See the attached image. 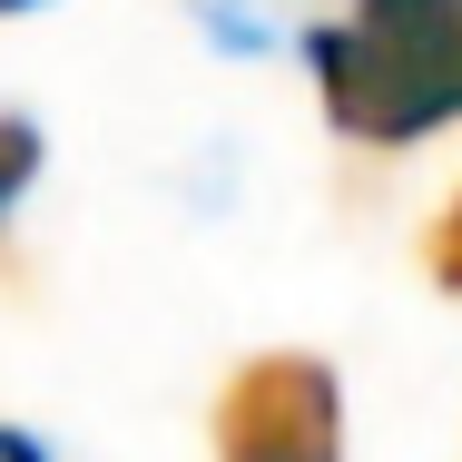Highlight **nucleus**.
Here are the masks:
<instances>
[{"label": "nucleus", "mask_w": 462, "mask_h": 462, "mask_svg": "<svg viewBox=\"0 0 462 462\" xmlns=\"http://www.w3.org/2000/svg\"><path fill=\"white\" fill-rule=\"evenodd\" d=\"M207 433L217 462H345V383L315 355H256L226 374Z\"/></svg>", "instance_id": "f257e3e1"}, {"label": "nucleus", "mask_w": 462, "mask_h": 462, "mask_svg": "<svg viewBox=\"0 0 462 462\" xmlns=\"http://www.w3.org/2000/svg\"><path fill=\"white\" fill-rule=\"evenodd\" d=\"M305 60H315L325 118H335L345 138H365V148H413V138L443 128V108L393 69V50L374 40L365 20H325V30H305Z\"/></svg>", "instance_id": "f03ea898"}, {"label": "nucleus", "mask_w": 462, "mask_h": 462, "mask_svg": "<svg viewBox=\"0 0 462 462\" xmlns=\"http://www.w3.org/2000/svg\"><path fill=\"white\" fill-rule=\"evenodd\" d=\"M355 20L393 50V69L443 118H462V0H355Z\"/></svg>", "instance_id": "7ed1b4c3"}, {"label": "nucleus", "mask_w": 462, "mask_h": 462, "mask_svg": "<svg viewBox=\"0 0 462 462\" xmlns=\"http://www.w3.org/2000/svg\"><path fill=\"white\" fill-rule=\"evenodd\" d=\"M40 158H50V148H40V128H30V118H0V217H10L20 197H30Z\"/></svg>", "instance_id": "20e7f679"}, {"label": "nucleus", "mask_w": 462, "mask_h": 462, "mask_svg": "<svg viewBox=\"0 0 462 462\" xmlns=\"http://www.w3.org/2000/svg\"><path fill=\"white\" fill-rule=\"evenodd\" d=\"M423 276L443 285V295H462V197L433 217V226H423Z\"/></svg>", "instance_id": "39448f33"}, {"label": "nucleus", "mask_w": 462, "mask_h": 462, "mask_svg": "<svg viewBox=\"0 0 462 462\" xmlns=\"http://www.w3.org/2000/svg\"><path fill=\"white\" fill-rule=\"evenodd\" d=\"M0 462H50V453H40V433H20V423H0Z\"/></svg>", "instance_id": "423d86ee"}, {"label": "nucleus", "mask_w": 462, "mask_h": 462, "mask_svg": "<svg viewBox=\"0 0 462 462\" xmlns=\"http://www.w3.org/2000/svg\"><path fill=\"white\" fill-rule=\"evenodd\" d=\"M20 10H40V0H0V20H20Z\"/></svg>", "instance_id": "0eeeda50"}]
</instances>
